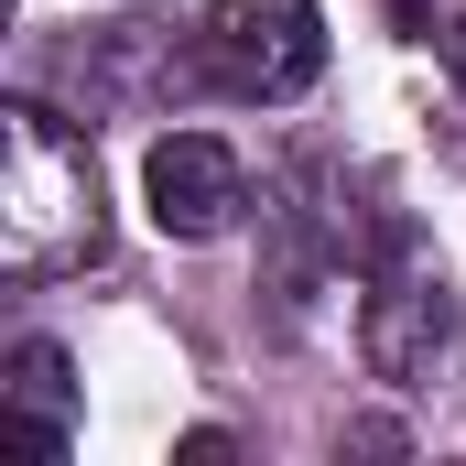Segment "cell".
I'll return each mask as SVG.
<instances>
[{"label": "cell", "instance_id": "cell-4", "mask_svg": "<svg viewBox=\"0 0 466 466\" xmlns=\"http://www.w3.org/2000/svg\"><path fill=\"white\" fill-rule=\"evenodd\" d=\"M434 348H456V293H445V271H434V282H390V293L369 304V358H380L390 380H423Z\"/></svg>", "mask_w": 466, "mask_h": 466}, {"label": "cell", "instance_id": "cell-1", "mask_svg": "<svg viewBox=\"0 0 466 466\" xmlns=\"http://www.w3.org/2000/svg\"><path fill=\"white\" fill-rule=\"evenodd\" d=\"M11 271H55L76 249H98V174L87 141H66L44 109H11Z\"/></svg>", "mask_w": 466, "mask_h": 466}, {"label": "cell", "instance_id": "cell-3", "mask_svg": "<svg viewBox=\"0 0 466 466\" xmlns=\"http://www.w3.org/2000/svg\"><path fill=\"white\" fill-rule=\"evenodd\" d=\"M141 207H152L163 238H218L238 218V152L207 141V130L152 141V152H141Z\"/></svg>", "mask_w": 466, "mask_h": 466}, {"label": "cell", "instance_id": "cell-5", "mask_svg": "<svg viewBox=\"0 0 466 466\" xmlns=\"http://www.w3.org/2000/svg\"><path fill=\"white\" fill-rule=\"evenodd\" d=\"M66 401H76V390H66V348H55V337H22V348H11V412L66 423Z\"/></svg>", "mask_w": 466, "mask_h": 466}, {"label": "cell", "instance_id": "cell-6", "mask_svg": "<svg viewBox=\"0 0 466 466\" xmlns=\"http://www.w3.org/2000/svg\"><path fill=\"white\" fill-rule=\"evenodd\" d=\"M445 55H456V76H466V22H456V33H445Z\"/></svg>", "mask_w": 466, "mask_h": 466}, {"label": "cell", "instance_id": "cell-2", "mask_svg": "<svg viewBox=\"0 0 466 466\" xmlns=\"http://www.w3.org/2000/svg\"><path fill=\"white\" fill-rule=\"evenodd\" d=\"M207 66L238 98H304L326 76V11L315 0H218L207 11Z\"/></svg>", "mask_w": 466, "mask_h": 466}]
</instances>
